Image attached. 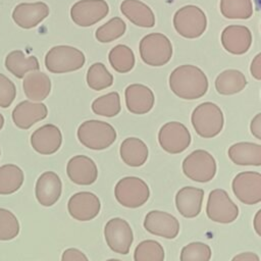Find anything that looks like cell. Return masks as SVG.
Wrapping results in <instances>:
<instances>
[{
	"label": "cell",
	"instance_id": "1",
	"mask_svg": "<svg viewBox=\"0 0 261 261\" xmlns=\"http://www.w3.org/2000/svg\"><path fill=\"white\" fill-rule=\"evenodd\" d=\"M168 82L171 92L184 100H196L203 97L209 86L204 71L192 64H184L174 68Z\"/></svg>",
	"mask_w": 261,
	"mask_h": 261
},
{
	"label": "cell",
	"instance_id": "2",
	"mask_svg": "<svg viewBox=\"0 0 261 261\" xmlns=\"http://www.w3.org/2000/svg\"><path fill=\"white\" fill-rule=\"evenodd\" d=\"M76 136L83 146L94 151L109 148L117 138L116 130L110 123L97 119L82 122L77 127Z\"/></svg>",
	"mask_w": 261,
	"mask_h": 261
},
{
	"label": "cell",
	"instance_id": "3",
	"mask_svg": "<svg viewBox=\"0 0 261 261\" xmlns=\"http://www.w3.org/2000/svg\"><path fill=\"white\" fill-rule=\"evenodd\" d=\"M192 125L198 136L206 139L214 138L223 128L224 116L220 107L213 102L199 104L191 115Z\"/></svg>",
	"mask_w": 261,
	"mask_h": 261
},
{
	"label": "cell",
	"instance_id": "4",
	"mask_svg": "<svg viewBox=\"0 0 261 261\" xmlns=\"http://www.w3.org/2000/svg\"><path fill=\"white\" fill-rule=\"evenodd\" d=\"M86 62L85 54L68 45L52 47L45 56V66L52 73H66L81 69Z\"/></svg>",
	"mask_w": 261,
	"mask_h": 261
},
{
	"label": "cell",
	"instance_id": "5",
	"mask_svg": "<svg viewBox=\"0 0 261 261\" xmlns=\"http://www.w3.org/2000/svg\"><path fill=\"white\" fill-rule=\"evenodd\" d=\"M139 51L143 62L150 66H163L172 57L171 42L161 33H151L143 37Z\"/></svg>",
	"mask_w": 261,
	"mask_h": 261
},
{
	"label": "cell",
	"instance_id": "6",
	"mask_svg": "<svg viewBox=\"0 0 261 261\" xmlns=\"http://www.w3.org/2000/svg\"><path fill=\"white\" fill-rule=\"evenodd\" d=\"M114 196L121 206L135 209L149 200L150 189L147 182L140 177L124 176L115 185Z\"/></svg>",
	"mask_w": 261,
	"mask_h": 261
},
{
	"label": "cell",
	"instance_id": "7",
	"mask_svg": "<svg viewBox=\"0 0 261 261\" xmlns=\"http://www.w3.org/2000/svg\"><path fill=\"white\" fill-rule=\"evenodd\" d=\"M173 27L181 37L196 39L205 33L207 29V17L200 7L186 5L174 13Z\"/></svg>",
	"mask_w": 261,
	"mask_h": 261
},
{
	"label": "cell",
	"instance_id": "8",
	"mask_svg": "<svg viewBox=\"0 0 261 261\" xmlns=\"http://www.w3.org/2000/svg\"><path fill=\"white\" fill-rule=\"evenodd\" d=\"M181 167L188 178L205 184L214 178L217 166L214 157L208 151L198 149L184 159Z\"/></svg>",
	"mask_w": 261,
	"mask_h": 261
},
{
	"label": "cell",
	"instance_id": "9",
	"mask_svg": "<svg viewBox=\"0 0 261 261\" xmlns=\"http://www.w3.org/2000/svg\"><path fill=\"white\" fill-rule=\"evenodd\" d=\"M239 212V207L225 190L214 189L209 193L206 215L210 220L220 224H228L238 218Z\"/></svg>",
	"mask_w": 261,
	"mask_h": 261
},
{
	"label": "cell",
	"instance_id": "10",
	"mask_svg": "<svg viewBox=\"0 0 261 261\" xmlns=\"http://www.w3.org/2000/svg\"><path fill=\"white\" fill-rule=\"evenodd\" d=\"M158 142L163 151L169 154H179L190 146L192 137L185 124L178 121H169L160 127Z\"/></svg>",
	"mask_w": 261,
	"mask_h": 261
},
{
	"label": "cell",
	"instance_id": "11",
	"mask_svg": "<svg viewBox=\"0 0 261 261\" xmlns=\"http://www.w3.org/2000/svg\"><path fill=\"white\" fill-rule=\"evenodd\" d=\"M104 238L107 246L113 252L126 255L129 253L134 241V233L129 223L120 217L109 219L104 226Z\"/></svg>",
	"mask_w": 261,
	"mask_h": 261
},
{
	"label": "cell",
	"instance_id": "12",
	"mask_svg": "<svg viewBox=\"0 0 261 261\" xmlns=\"http://www.w3.org/2000/svg\"><path fill=\"white\" fill-rule=\"evenodd\" d=\"M231 189L240 202L258 204L261 202V174L257 171L240 172L233 177Z\"/></svg>",
	"mask_w": 261,
	"mask_h": 261
},
{
	"label": "cell",
	"instance_id": "13",
	"mask_svg": "<svg viewBox=\"0 0 261 261\" xmlns=\"http://www.w3.org/2000/svg\"><path fill=\"white\" fill-rule=\"evenodd\" d=\"M108 12L105 0H81L71 6L70 17L75 24L87 28L102 20Z\"/></svg>",
	"mask_w": 261,
	"mask_h": 261
},
{
	"label": "cell",
	"instance_id": "14",
	"mask_svg": "<svg viewBox=\"0 0 261 261\" xmlns=\"http://www.w3.org/2000/svg\"><path fill=\"white\" fill-rule=\"evenodd\" d=\"M67 210L73 219L90 221L100 213L101 202L98 196L92 192H77L69 198Z\"/></svg>",
	"mask_w": 261,
	"mask_h": 261
},
{
	"label": "cell",
	"instance_id": "15",
	"mask_svg": "<svg viewBox=\"0 0 261 261\" xmlns=\"http://www.w3.org/2000/svg\"><path fill=\"white\" fill-rule=\"evenodd\" d=\"M144 228L151 234L158 236L164 239H175L179 233V222L172 214L160 211L152 210L148 212L144 219Z\"/></svg>",
	"mask_w": 261,
	"mask_h": 261
},
{
	"label": "cell",
	"instance_id": "16",
	"mask_svg": "<svg viewBox=\"0 0 261 261\" xmlns=\"http://www.w3.org/2000/svg\"><path fill=\"white\" fill-rule=\"evenodd\" d=\"M68 178L75 185L89 186L98 178V167L95 161L86 155H75L66 164Z\"/></svg>",
	"mask_w": 261,
	"mask_h": 261
},
{
	"label": "cell",
	"instance_id": "17",
	"mask_svg": "<svg viewBox=\"0 0 261 261\" xmlns=\"http://www.w3.org/2000/svg\"><path fill=\"white\" fill-rule=\"evenodd\" d=\"M62 144V134L58 126L52 123H46L38 127L31 136V145L33 149L42 155H51L56 153Z\"/></svg>",
	"mask_w": 261,
	"mask_h": 261
},
{
	"label": "cell",
	"instance_id": "18",
	"mask_svg": "<svg viewBox=\"0 0 261 261\" xmlns=\"http://www.w3.org/2000/svg\"><path fill=\"white\" fill-rule=\"evenodd\" d=\"M62 193V181L54 171H45L37 179L35 196L37 201L44 207L53 206Z\"/></svg>",
	"mask_w": 261,
	"mask_h": 261
},
{
	"label": "cell",
	"instance_id": "19",
	"mask_svg": "<svg viewBox=\"0 0 261 261\" xmlns=\"http://www.w3.org/2000/svg\"><path fill=\"white\" fill-rule=\"evenodd\" d=\"M49 6L45 2H23L14 7L12 19L18 27L29 30L41 23L49 15Z\"/></svg>",
	"mask_w": 261,
	"mask_h": 261
},
{
	"label": "cell",
	"instance_id": "20",
	"mask_svg": "<svg viewBox=\"0 0 261 261\" xmlns=\"http://www.w3.org/2000/svg\"><path fill=\"white\" fill-rule=\"evenodd\" d=\"M48 115V108L42 102L21 101L12 110L13 123L20 129H29L35 123L45 119Z\"/></svg>",
	"mask_w": 261,
	"mask_h": 261
},
{
	"label": "cell",
	"instance_id": "21",
	"mask_svg": "<svg viewBox=\"0 0 261 261\" xmlns=\"http://www.w3.org/2000/svg\"><path fill=\"white\" fill-rule=\"evenodd\" d=\"M125 105L134 114H146L152 110L155 103L153 91L142 84H132L124 91Z\"/></svg>",
	"mask_w": 261,
	"mask_h": 261
},
{
	"label": "cell",
	"instance_id": "22",
	"mask_svg": "<svg viewBox=\"0 0 261 261\" xmlns=\"http://www.w3.org/2000/svg\"><path fill=\"white\" fill-rule=\"evenodd\" d=\"M221 44L230 54L242 55L248 52L252 45V33L245 25L232 24L221 33Z\"/></svg>",
	"mask_w": 261,
	"mask_h": 261
},
{
	"label": "cell",
	"instance_id": "23",
	"mask_svg": "<svg viewBox=\"0 0 261 261\" xmlns=\"http://www.w3.org/2000/svg\"><path fill=\"white\" fill-rule=\"evenodd\" d=\"M204 190L196 187H184L175 195V206L179 214L186 218L197 217L202 209Z\"/></svg>",
	"mask_w": 261,
	"mask_h": 261
},
{
	"label": "cell",
	"instance_id": "24",
	"mask_svg": "<svg viewBox=\"0 0 261 261\" xmlns=\"http://www.w3.org/2000/svg\"><path fill=\"white\" fill-rule=\"evenodd\" d=\"M22 88L27 98L34 102H42L51 92V80L40 70L30 71L23 76Z\"/></svg>",
	"mask_w": 261,
	"mask_h": 261
},
{
	"label": "cell",
	"instance_id": "25",
	"mask_svg": "<svg viewBox=\"0 0 261 261\" xmlns=\"http://www.w3.org/2000/svg\"><path fill=\"white\" fill-rule=\"evenodd\" d=\"M228 158L240 166L261 165V145L251 142H240L231 145L227 151Z\"/></svg>",
	"mask_w": 261,
	"mask_h": 261
},
{
	"label": "cell",
	"instance_id": "26",
	"mask_svg": "<svg viewBox=\"0 0 261 261\" xmlns=\"http://www.w3.org/2000/svg\"><path fill=\"white\" fill-rule=\"evenodd\" d=\"M122 14L135 25L140 28H153L155 15L153 10L140 0H124L120 4Z\"/></svg>",
	"mask_w": 261,
	"mask_h": 261
},
{
	"label": "cell",
	"instance_id": "27",
	"mask_svg": "<svg viewBox=\"0 0 261 261\" xmlns=\"http://www.w3.org/2000/svg\"><path fill=\"white\" fill-rule=\"evenodd\" d=\"M119 154L126 165L140 167L146 163L149 156V149L141 139L129 137L120 144Z\"/></svg>",
	"mask_w": 261,
	"mask_h": 261
},
{
	"label": "cell",
	"instance_id": "28",
	"mask_svg": "<svg viewBox=\"0 0 261 261\" xmlns=\"http://www.w3.org/2000/svg\"><path fill=\"white\" fill-rule=\"evenodd\" d=\"M248 82L245 74L238 69H225L215 79V89L218 94L228 96L242 92Z\"/></svg>",
	"mask_w": 261,
	"mask_h": 261
},
{
	"label": "cell",
	"instance_id": "29",
	"mask_svg": "<svg viewBox=\"0 0 261 261\" xmlns=\"http://www.w3.org/2000/svg\"><path fill=\"white\" fill-rule=\"evenodd\" d=\"M5 67L17 79L23 76L34 70L40 69V64L36 56H25L21 50H13L9 52L5 58Z\"/></svg>",
	"mask_w": 261,
	"mask_h": 261
},
{
	"label": "cell",
	"instance_id": "30",
	"mask_svg": "<svg viewBox=\"0 0 261 261\" xmlns=\"http://www.w3.org/2000/svg\"><path fill=\"white\" fill-rule=\"evenodd\" d=\"M24 174L22 169L12 163L0 166V195L15 193L22 186Z\"/></svg>",
	"mask_w": 261,
	"mask_h": 261
},
{
	"label": "cell",
	"instance_id": "31",
	"mask_svg": "<svg viewBox=\"0 0 261 261\" xmlns=\"http://www.w3.org/2000/svg\"><path fill=\"white\" fill-rule=\"evenodd\" d=\"M108 59L112 68L119 73H126L135 66V54L126 45L114 46L108 54Z\"/></svg>",
	"mask_w": 261,
	"mask_h": 261
},
{
	"label": "cell",
	"instance_id": "32",
	"mask_svg": "<svg viewBox=\"0 0 261 261\" xmlns=\"http://www.w3.org/2000/svg\"><path fill=\"white\" fill-rule=\"evenodd\" d=\"M220 12L228 19H249L253 15L252 0H220Z\"/></svg>",
	"mask_w": 261,
	"mask_h": 261
},
{
	"label": "cell",
	"instance_id": "33",
	"mask_svg": "<svg viewBox=\"0 0 261 261\" xmlns=\"http://www.w3.org/2000/svg\"><path fill=\"white\" fill-rule=\"evenodd\" d=\"M92 111L100 116L114 117L120 110V96L117 92H110L96 98L92 103Z\"/></svg>",
	"mask_w": 261,
	"mask_h": 261
},
{
	"label": "cell",
	"instance_id": "34",
	"mask_svg": "<svg viewBox=\"0 0 261 261\" xmlns=\"http://www.w3.org/2000/svg\"><path fill=\"white\" fill-rule=\"evenodd\" d=\"M87 84L92 90L101 91L112 86L113 75L102 62H95L88 69Z\"/></svg>",
	"mask_w": 261,
	"mask_h": 261
},
{
	"label": "cell",
	"instance_id": "35",
	"mask_svg": "<svg viewBox=\"0 0 261 261\" xmlns=\"http://www.w3.org/2000/svg\"><path fill=\"white\" fill-rule=\"evenodd\" d=\"M162 245L154 240H145L138 244L134 252L135 261H164Z\"/></svg>",
	"mask_w": 261,
	"mask_h": 261
},
{
	"label": "cell",
	"instance_id": "36",
	"mask_svg": "<svg viewBox=\"0 0 261 261\" xmlns=\"http://www.w3.org/2000/svg\"><path fill=\"white\" fill-rule=\"evenodd\" d=\"M126 24L120 17H113L96 30L95 37L101 43H110L124 35Z\"/></svg>",
	"mask_w": 261,
	"mask_h": 261
},
{
	"label": "cell",
	"instance_id": "37",
	"mask_svg": "<svg viewBox=\"0 0 261 261\" xmlns=\"http://www.w3.org/2000/svg\"><path fill=\"white\" fill-rule=\"evenodd\" d=\"M212 251L209 245L202 242H192L182 247L180 261H210Z\"/></svg>",
	"mask_w": 261,
	"mask_h": 261
},
{
	"label": "cell",
	"instance_id": "38",
	"mask_svg": "<svg viewBox=\"0 0 261 261\" xmlns=\"http://www.w3.org/2000/svg\"><path fill=\"white\" fill-rule=\"evenodd\" d=\"M20 226L16 216L8 209L0 208V241H11L19 233Z\"/></svg>",
	"mask_w": 261,
	"mask_h": 261
},
{
	"label": "cell",
	"instance_id": "39",
	"mask_svg": "<svg viewBox=\"0 0 261 261\" xmlns=\"http://www.w3.org/2000/svg\"><path fill=\"white\" fill-rule=\"evenodd\" d=\"M16 97L14 83L3 73H0V107H9Z\"/></svg>",
	"mask_w": 261,
	"mask_h": 261
},
{
	"label": "cell",
	"instance_id": "40",
	"mask_svg": "<svg viewBox=\"0 0 261 261\" xmlns=\"http://www.w3.org/2000/svg\"><path fill=\"white\" fill-rule=\"evenodd\" d=\"M61 261H90L85 253L76 248L65 249L61 255Z\"/></svg>",
	"mask_w": 261,
	"mask_h": 261
},
{
	"label": "cell",
	"instance_id": "41",
	"mask_svg": "<svg viewBox=\"0 0 261 261\" xmlns=\"http://www.w3.org/2000/svg\"><path fill=\"white\" fill-rule=\"evenodd\" d=\"M250 72L257 81L261 80V53H258L254 57L250 66Z\"/></svg>",
	"mask_w": 261,
	"mask_h": 261
},
{
	"label": "cell",
	"instance_id": "42",
	"mask_svg": "<svg viewBox=\"0 0 261 261\" xmlns=\"http://www.w3.org/2000/svg\"><path fill=\"white\" fill-rule=\"evenodd\" d=\"M250 130L252 135L258 139L261 140V113H257L250 123Z\"/></svg>",
	"mask_w": 261,
	"mask_h": 261
},
{
	"label": "cell",
	"instance_id": "43",
	"mask_svg": "<svg viewBox=\"0 0 261 261\" xmlns=\"http://www.w3.org/2000/svg\"><path fill=\"white\" fill-rule=\"evenodd\" d=\"M231 261H260V258L254 252H243L237 254Z\"/></svg>",
	"mask_w": 261,
	"mask_h": 261
},
{
	"label": "cell",
	"instance_id": "44",
	"mask_svg": "<svg viewBox=\"0 0 261 261\" xmlns=\"http://www.w3.org/2000/svg\"><path fill=\"white\" fill-rule=\"evenodd\" d=\"M253 227L256 231V233L261 237V210H258L255 217H254V220H253Z\"/></svg>",
	"mask_w": 261,
	"mask_h": 261
},
{
	"label": "cell",
	"instance_id": "45",
	"mask_svg": "<svg viewBox=\"0 0 261 261\" xmlns=\"http://www.w3.org/2000/svg\"><path fill=\"white\" fill-rule=\"evenodd\" d=\"M3 126H4V117H3V115L0 113V130L2 129Z\"/></svg>",
	"mask_w": 261,
	"mask_h": 261
},
{
	"label": "cell",
	"instance_id": "46",
	"mask_svg": "<svg viewBox=\"0 0 261 261\" xmlns=\"http://www.w3.org/2000/svg\"><path fill=\"white\" fill-rule=\"evenodd\" d=\"M106 261H122V260H119V259H108Z\"/></svg>",
	"mask_w": 261,
	"mask_h": 261
},
{
	"label": "cell",
	"instance_id": "47",
	"mask_svg": "<svg viewBox=\"0 0 261 261\" xmlns=\"http://www.w3.org/2000/svg\"><path fill=\"white\" fill-rule=\"evenodd\" d=\"M0 155H1V150H0Z\"/></svg>",
	"mask_w": 261,
	"mask_h": 261
}]
</instances>
